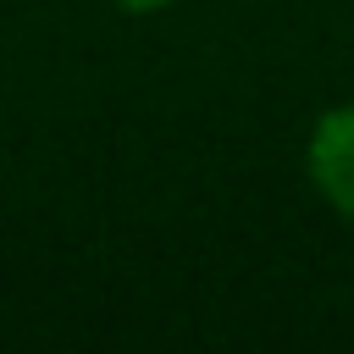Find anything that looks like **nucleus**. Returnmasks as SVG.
I'll list each match as a JSON object with an SVG mask.
<instances>
[{"instance_id":"1","label":"nucleus","mask_w":354,"mask_h":354,"mask_svg":"<svg viewBox=\"0 0 354 354\" xmlns=\"http://www.w3.org/2000/svg\"><path fill=\"white\" fill-rule=\"evenodd\" d=\"M304 171L315 183V194L354 221V100L332 105L315 116L310 144H304Z\"/></svg>"},{"instance_id":"2","label":"nucleus","mask_w":354,"mask_h":354,"mask_svg":"<svg viewBox=\"0 0 354 354\" xmlns=\"http://www.w3.org/2000/svg\"><path fill=\"white\" fill-rule=\"evenodd\" d=\"M111 6H122V11H133V17H149V11H166L171 0H111Z\"/></svg>"}]
</instances>
